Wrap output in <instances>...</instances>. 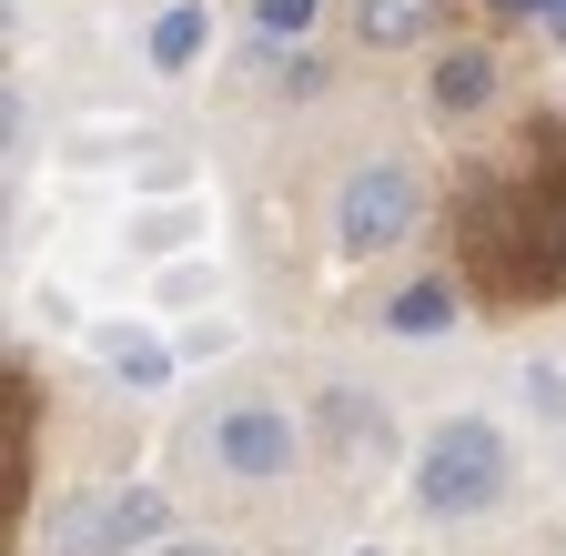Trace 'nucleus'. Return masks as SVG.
I'll return each mask as SVG.
<instances>
[{"instance_id":"nucleus-1","label":"nucleus","mask_w":566,"mask_h":556,"mask_svg":"<svg viewBox=\"0 0 566 556\" xmlns=\"http://www.w3.org/2000/svg\"><path fill=\"white\" fill-rule=\"evenodd\" d=\"M465 253L506 304H556L566 294V192H475Z\"/></svg>"},{"instance_id":"nucleus-2","label":"nucleus","mask_w":566,"mask_h":556,"mask_svg":"<svg viewBox=\"0 0 566 556\" xmlns=\"http://www.w3.org/2000/svg\"><path fill=\"white\" fill-rule=\"evenodd\" d=\"M506 496V436L495 426H436L424 436V465H415V506L424 516H475V506H495Z\"/></svg>"},{"instance_id":"nucleus-3","label":"nucleus","mask_w":566,"mask_h":556,"mask_svg":"<svg viewBox=\"0 0 566 556\" xmlns=\"http://www.w3.org/2000/svg\"><path fill=\"white\" fill-rule=\"evenodd\" d=\"M172 506L153 496V485H122V496H82V506H61V556H112V546H142V536H163Z\"/></svg>"},{"instance_id":"nucleus-4","label":"nucleus","mask_w":566,"mask_h":556,"mask_svg":"<svg viewBox=\"0 0 566 556\" xmlns=\"http://www.w3.org/2000/svg\"><path fill=\"white\" fill-rule=\"evenodd\" d=\"M405 223H415V182L385 172V162H375V172H354L344 202H334V243H344V253H385Z\"/></svg>"},{"instance_id":"nucleus-5","label":"nucleus","mask_w":566,"mask_h":556,"mask_svg":"<svg viewBox=\"0 0 566 556\" xmlns=\"http://www.w3.org/2000/svg\"><path fill=\"white\" fill-rule=\"evenodd\" d=\"M212 455H223L233 475H283L294 465V426H283L273 405H223L212 415Z\"/></svg>"},{"instance_id":"nucleus-6","label":"nucleus","mask_w":566,"mask_h":556,"mask_svg":"<svg viewBox=\"0 0 566 556\" xmlns=\"http://www.w3.org/2000/svg\"><path fill=\"white\" fill-rule=\"evenodd\" d=\"M102 355L122 365V385H163L172 375V355H163L153 334H132V324H102Z\"/></svg>"},{"instance_id":"nucleus-7","label":"nucleus","mask_w":566,"mask_h":556,"mask_svg":"<svg viewBox=\"0 0 566 556\" xmlns=\"http://www.w3.org/2000/svg\"><path fill=\"white\" fill-rule=\"evenodd\" d=\"M485 92H495V61H485V51H455L446 72H436V102H446V112H475Z\"/></svg>"},{"instance_id":"nucleus-8","label":"nucleus","mask_w":566,"mask_h":556,"mask_svg":"<svg viewBox=\"0 0 566 556\" xmlns=\"http://www.w3.org/2000/svg\"><path fill=\"white\" fill-rule=\"evenodd\" d=\"M424 21H436V0H365V11H354L365 41H415Z\"/></svg>"},{"instance_id":"nucleus-9","label":"nucleus","mask_w":566,"mask_h":556,"mask_svg":"<svg viewBox=\"0 0 566 556\" xmlns=\"http://www.w3.org/2000/svg\"><path fill=\"white\" fill-rule=\"evenodd\" d=\"M202 31H212V21L192 11V0H182V11H163V21H153V61H163V72H182V61L202 51Z\"/></svg>"},{"instance_id":"nucleus-10","label":"nucleus","mask_w":566,"mask_h":556,"mask_svg":"<svg viewBox=\"0 0 566 556\" xmlns=\"http://www.w3.org/2000/svg\"><path fill=\"white\" fill-rule=\"evenodd\" d=\"M446 324H455V294H446V284L395 294V334H446Z\"/></svg>"},{"instance_id":"nucleus-11","label":"nucleus","mask_w":566,"mask_h":556,"mask_svg":"<svg viewBox=\"0 0 566 556\" xmlns=\"http://www.w3.org/2000/svg\"><path fill=\"white\" fill-rule=\"evenodd\" d=\"M253 21H263V31H304V21H314V0H263Z\"/></svg>"},{"instance_id":"nucleus-12","label":"nucleus","mask_w":566,"mask_h":556,"mask_svg":"<svg viewBox=\"0 0 566 556\" xmlns=\"http://www.w3.org/2000/svg\"><path fill=\"white\" fill-rule=\"evenodd\" d=\"M546 31H556V41H566V0H546Z\"/></svg>"},{"instance_id":"nucleus-13","label":"nucleus","mask_w":566,"mask_h":556,"mask_svg":"<svg viewBox=\"0 0 566 556\" xmlns=\"http://www.w3.org/2000/svg\"><path fill=\"white\" fill-rule=\"evenodd\" d=\"M495 11H506V21H516V11H546V0H495Z\"/></svg>"},{"instance_id":"nucleus-14","label":"nucleus","mask_w":566,"mask_h":556,"mask_svg":"<svg viewBox=\"0 0 566 556\" xmlns=\"http://www.w3.org/2000/svg\"><path fill=\"white\" fill-rule=\"evenodd\" d=\"M172 556H223V546H172Z\"/></svg>"}]
</instances>
